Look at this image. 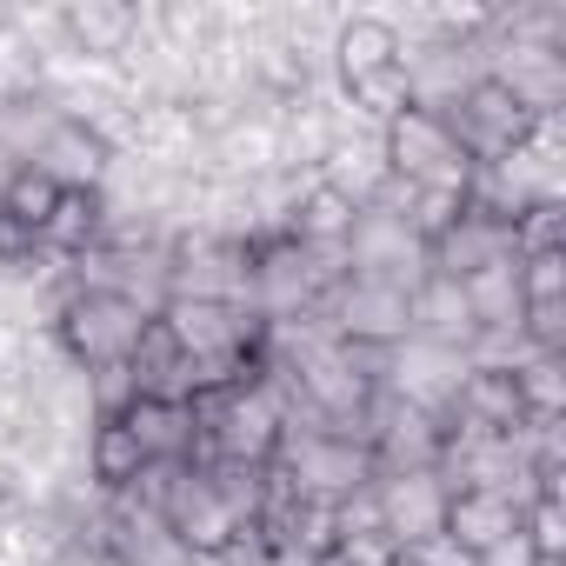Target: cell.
Returning <instances> with one entry per match:
<instances>
[{
	"mask_svg": "<svg viewBox=\"0 0 566 566\" xmlns=\"http://www.w3.org/2000/svg\"><path fill=\"white\" fill-rule=\"evenodd\" d=\"M493 260H513V227L473 207H460V220L427 240V273H447V280H467Z\"/></svg>",
	"mask_w": 566,
	"mask_h": 566,
	"instance_id": "5bb4252c",
	"label": "cell"
},
{
	"mask_svg": "<svg viewBox=\"0 0 566 566\" xmlns=\"http://www.w3.org/2000/svg\"><path fill=\"white\" fill-rule=\"evenodd\" d=\"M374 500H380V533L400 546V553H413V546H427L433 533H447V500H453V486L427 467V473H380L374 480Z\"/></svg>",
	"mask_w": 566,
	"mask_h": 566,
	"instance_id": "30bf717a",
	"label": "cell"
},
{
	"mask_svg": "<svg viewBox=\"0 0 566 566\" xmlns=\"http://www.w3.org/2000/svg\"><path fill=\"white\" fill-rule=\"evenodd\" d=\"M526 253H566V200H539L513 220V260Z\"/></svg>",
	"mask_w": 566,
	"mask_h": 566,
	"instance_id": "cb8c5ba5",
	"label": "cell"
},
{
	"mask_svg": "<svg viewBox=\"0 0 566 566\" xmlns=\"http://www.w3.org/2000/svg\"><path fill=\"white\" fill-rule=\"evenodd\" d=\"M114 154H120V147L107 140V127L61 114V120H54V134L41 140V154H34L28 167H41L61 193H101V180H107Z\"/></svg>",
	"mask_w": 566,
	"mask_h": 566,
	"instance_id": "7c38bea8",
	"label": "cell"
},
{
	"mask_svg": "<svg viewBox=\"0 0 566 566\" xmlns=\"http://www.w3.org/2000/svg\"><path fill=\"white\" fill-rule=\"evenodd\" d=\"M526 307H566V253H526L520 260V314Z\"/></svg>",
	"mask_w": 566,
	"mask_h": 566,
	"instance_id": "d4e9b609",
	"label": "cell"
},
{
	"mask_svg": "<svg viewBox=\"0 0 566 566\" xmlns=\"http://www.w3.org/2000/svg\"><path fill=\"white\" fill-rule=\"evenodd\" d=\"M380 154H387V174L407 180V187H433V193H467L473 180V160L460 154L453 127L427 107H400L387 127H380Z\"/></svg>",
	"mask_w": 566,
	"mask_h": 566,
	"instance_id": "3957f363",
	"label": "cell"
},
{
	"mask_svg": "<svg viewBox=\"0 0 566 566\" xmlns=\"http://www.w3.org/2000/svg\"><path fill=\"white\" fill-rule=\"evenodd\" d=\"M327 321L354 347H400V340H413V287L374 280V273H347L327 294Z\"/></svg>",
	"mask_w": 566,
	"mask_h": 566,
	"instance_id": "5b68a950",
	"label": "cell"
},
{
	"mask_svg": "<svg viewBox=\"0 0 566 566\" xmlns=\"http://www.w3.org/2000/svg\"><path fill=\"white\" fill-rule=\"evenodd\" d=\"M520 513H526V506H513L506 493H480V486H467V493L447 500V539H453L467 559H486L493 546H506V539L520 533Z\"/></svg>",
	"mask_w": 566,
	"mask_h": 566,
	"instance_id": "ac0fdd59",
	"label": "cell"
},
{
	"mask_svg": "<svg viewBox=\"0 0 566 566\" xmlns=\"http://www.w3.org/2000/svg\"><path fill=\"white\" fill-rule=\"evenodd\" d=\"M480 334H520V260H493L460 280Z\"/></svg>",
	"mask_w": 566,
	"mask_h": 566,
	"instance_id": "d6986e66",
	"label": "cell"
},
{
	"mask_svg": "<svg viewBox=\"0 0 566 566\" xmlns=\"http://www.w3.org/2000/svg\"><path fill=\"white\" fill-rule=\"evenodd\" d=\"M81 467H87V480H94L101 493H127L147 460H140V447H134V433H127L120 420H94V433H87V447H81Z\"/></svg>",
	"mask_w": 566,
	"mask_h": 566,
	"instance_id": "ffe728a7",
	"label": "cell"
},
{
	"mask_svg": "<svg viewBox=\"0 0 566 566\" xmlns=\"http://www.w3.org/2000/svg\"><path fill=\"white\" fill-rule=\"evenodd\" d=\"M394 566H413V559H407V553H400V559H394Z\"/></svg>",
	"mask_w": 566,
	"mask_h": 566,
	"instance_id": "f1b7e54d",
	"label": "cell"
},
{
	"mask_svg": "<svg viewBox=\"0 0 566 566\" xmlns=\"http://www.w3.org/2000/svg\"><path fill=\"white\" fill-rule=\"evenodd\" d=\"M413 340L427 347H447V354H473L480 327H473V307H467V287L447 273H427L413 287Z\"/></svg>",
	"mask_w": 566,
	"mask_h": 566,
	"instance_id": "e0dca14e",
	"label": "cell"
},
{
	"mask_svg": "<svg viewBox=\"0 0 566 566\" xmlns=\"http://www.w3.org/2000/svg\"><path fill=\"white\" fill-rule=\"evenodd\" d=\"M54 207H61V187H54L41 167H14L8 187H0V213H8L21 233H34V240H41V227H48Z\"/></svg>",
	"mask_w": 566,
	"mask_h": 566,
	"instance_id": "7402d4cb",
	"label": "cell"
},
{
	"mask_svg": "<svg viewBox=\"0 0 566 566\" xmlns=\"http://www.w3.org/2000/svg\"><path fill=\"white\" fill-rule=\"evenodd\" d=\"M101 566H200L193 546L134 493H107L101 513Z\"/></svg>",
	"mask_w": 566,
	"mask_h": 566,
	"instance_id": "ba28073f",
	"label": "cell"
},
{
	"mask_svg": "<svg viewBox=\"0 0 566 566\" xmlns=\"http://www.w3.org/2000/svg\"><path fill=\"white\" fill-rule=\"evenodd\" d=\"M140 460H200V427H193V407L187 400H154V394H134L120 413H114Z\"/></svg>",
	"mask_w": 566,
	"mask_h": 566,
	"instance_id": "2e32d148",
	"label": "cell"
},
{
	"mask_svg": "<svg viewBox=\"0 0 566 566\" xmlns=\"http://www.w3.org/2000/svg\"><path fill=\"white\" fill-rule=\"evenodd\" d=\"M407 559H413V566H473V559H467V553H460L447 533H433V539H427V546H413Z\"/></svg>",
	"mask_w": 566,
	"mask_h": 566,
	"instance_id": "4316f807",
	"label": "cell"
},
{
	"mask_svg": "<svg viewBox=\"0 0 566 566\" xmlns=\"http://www.w3.org/2000/svg\"><path fill=\"white\" fill-rule=\"evenodd\" d=\"M354 200H340L334 187H307L301 193V207H294V227H287V240H301V247H340L347 253V227H354Z\"/></svg>",
	"mask_w": 566,
	"mask_h": 566,
	"instance_id": "44dd1931",
	"label": "cell"
},
{
	"mask_svg": "<svg viewBox=\"0 0 566 566\" xmlns=\"http://www.w3.org/2000/svg\"><path fill=\"white\" fill-rule=\"evenodd\" d=\"M48 294H54V314H48V334H54V347L74 360V367H127L134 360V347H140V334L154 327L134 301H120V294H81V287H61L54 280V266H48Z\"/></svg>",
	"mask_w": 566,
	"mask_h": 566,
	"instance_id": "6da1fadb",
	"label": "cell"
},
{
	"mask_svg": "<svg viewBox=\"0 0 566 566\" xmlns=\"http://www.w3.org/2000/svg\"><path fill=\"white\" fill-rule=\"evenodd\" d=\"M160 327L193 367H253V347H260V321L220 301H167Z\"/></svg>",
	"mask_w": 566,
	"mask_h": 566,
	"instance_id": "277c9868",
	"label": "cell"
},
{
	"mask_svg": "<svg viewBox=\"0 0 566 566\" xmlns=\"http://www.w3.org/2000/svg\"><path fill=\"white\" fill-rule=\"evenodd\" d=\"M347 273H374V280L420 287V280H427V240L413 233V220L360 207L354 227H347Z\"/></svg>",
	"mask_w": 566,
	"mask_h": 566,
	"instance_id": "9c48e42d",
	"label": "cell"
},
{
	"mask_svg": "<svg viewBox=\"0 0 566 566\" xmlns=\"http://www.w3.org/2000/svg\"><path fill=\"white\" fill-rule=\"evenodd\" d=\"M440 120L453 127V140H460V154H467L473 167H493V160L520 154V147H526V134H533V120L513 107V94H506L500 81H473V87H467Z\"/></svg>",
	"mask_w": 566,
	"mask_h": 566,
	"instance_id": "52a82bcc",
	"label": "cell"
},
{
	"mask_svg": "<svg viewBox=\"0 0 566 566\" xmlns=\"http://www.w3.org/2000/svg\"><path fill=\"white\" fill-rule=\"evenodd\" d=\"M533 566H566V559H533Z\"/></svg>",
	"mask_w": 566,
	"mask_h": 566,
	"instance_id": "83f0119b",
	"label": "cell"
},
{
	"mask_svg": "<svg viewBox=\"0 0 566 566\" xmlns=\"http://www.w3.org/2000/svg\"><path fill=\"white\" fill-rule=\"evenodd\" d=\"M54 21H61V48L94 67H120L147 34V8H127V0H74V8H54Z\"/></svg>",
	"mask_w": 566,
	"mask_h": 566,
	"instance_id": "8fae6325",
	"label": "cell"
},
{
	"mask_svg": "<svg viewBox=\"0 0 566 566\" xmlns=\"http://www.w3.org/2000/svg\"><path fill=\"white\" fill-rule=\"evenodd\" d=\"M247 280H253L247 240H220V233H180L174 240V301L247 307Z\"/></svg>",
	"mask_w": 566,
	"mask_h": 566,
	"instance_id": "8992f818",
	"label": "cell"
},
{
	"mask_svg": "<svg viewBox=\"0 0 566 566\" xmlns=\"http://www.w3.org/2000/svg\"><path fill=\"white\" fill-rule=\"evenodd\" d=\"M513 380H520V400H526L533 420H559L566 413V354H526L513 367Z\"/></svg>",
	"mask_w": 566,
	"mask_h": 566,
	"instance_id": "603a6c76",
	"label": "cell"
},
{
	"mask_svg": "<svg viewBox=\"0 0 566 566\" xmlns=\"http://www.w3.org/2000/svg\"><path fill=\"white\" fill-rule=\"evenodd\" d=\"M520 533H526L533 559H566V506L559 500H533L520 513Z\"/></svg>",
	"mask_w": 566,
	"mask_h": 566,
	"instance_id": "484cf974",
	"label": "cell"
},
{
	"mask_svg": "<svg viewBox=\"0 0 566 566\" xmlns=\"http://www.w3.org/2000/svg\"><path fill=\"white\" fill-rule=\"evenodd\" d=\"M526 420V400H520V380L513 367H467L453 407L440 427H460V433H513Z\"/></svg>",
	"mask_w": 566,
	"mask_h": 566,
	"instance_id": "9a60e30c",
	"label": "cell"
},
{
	"mask_svg": "<svg viewBox=\"0 0 566 566\" xmlns=\"http://www.w3.org/2000/svg\"><path fill=\"white\" fill-rule=\"evenodd\" d=\"M273 473L280 486H287L294 500L307 506H340L354 500L360 486H374V453L347 433H327V427H294V433H280V453H273Z\"/></svg>",
	"mask_w": 566,
	"mask_h": 566,
	"instance_id": "7a4b0ae2",
	"label": "cell"
},
{
	"mask_svg": "<svg viewBox=\"0 0 566 566\" xmlns=\"http://www.w3.org/2000/svg\"><path fill=\"white\" fill-rule=\"evenodd\" d=\"M400 28L387 14H340L334 41H327V74L334 87H354V81H374L387 67H400Z\"/></svg>",
	"mask_w": 566,
	"mask_h": 566,
	"instance_id": "4fadbf2b",
	"label": "cell"
}]
</instances>
